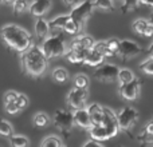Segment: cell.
Returning <instances> with one entry per match:
<instances>
[{"mask_svg":"<svg viewBox=\"0 0 153 147\" xmlns=\"http://www.w3.org/2000/svg\"><path fill=\"white\" fill-rule=\"evenodd\" d=\"M86 52L87 50H83V48H69V51H66L65 56L73 64H83Z\"/></svg>","mask_w":153,"mask_h":147,"instance_id":"2e32d148","label":"cell"},{"mask_svg":"<svg viewBox=\"0 0 153 147\" xmlns=\"http://www.w3.org/2000/svg\"><path fill=\"white\" fill-rule=\"evenodd\" d=\"M48 32H50V26H48V21H46L45 19L39 18L35 23V35L39 40H45L48 36Z\"/></svg>","mask_w":153,"mask_h":147,"instance_id":"d6986e66","label":"cell"},{"mask_svg":"<svg viewBox=\"0 0 153 147\" xmlns=\"http://www.w3.org/2000/svg\"><path fill=\"white\" fill-rule=\"evenodd\" d=\"M10 143L13 147H26L30 145V140L24 135H11L10 137Z\"/></svg>","mask_w":153,"mask_h":147,"instance_id":"484cf974","label":"cell"},{"mask_svg":"<svg viewBox=\"0 0 153 147\" xmlns=\"http://www.w3.org/2000/svg\"><path fill=\"white\" fill-rule=\"evenodd\" d=\"M148 52H149V55L151 56H153V43L151 46H149V48H148Z\"/></svg>","mask_w":153,"mask_h":147,"instance_id":"ee69618b","label":"cell"},{"mask_svg":"<svg viewBox=\"0 0 153 147\" xmlns=\"http://www.w3.org/2000/svg\"><path fill=\"white\" fill-rule=\"evenodd\" d=\"M19 92L13 91V90H10V91H7L4 94V96H3V102L4 103H8V102H15L16 98H18Z\"/></svg>","mask_w":153,"mask_h":147,"instance_id":"f35d334b","label":"cell"},{"mask_svg":"<svg viewBox=\"0 0 153 147\" xmlns=\"http://www.w3.org/2000/svg\"><path fill=\"white\" fill-rule=\"evenodd\" d=\"M51 5H53L51 0H34L31 3V5L28 7V10L31 12V15L35 16V18H43L50 11Z\"/></svg>","mask_w":153,"mask_h":147,"instance_id":"7c38bea8","label":"cell"},{"mask_svg":"<svg viewBox=\"0 0 153 147\" xmlns=\"http://www.w3.org/2000/svg\"><path fill=\"white\" fill-rule=\"evenodd\" d=\"M137 119H138V112H137L136 108L130 107V106L124 107L118 114H117V122H118L120 131L128 134L129 135V138H133L130 130H132L133 126L136 124Z\"/></svg>","mask_w":153,"mask_h":147,"instance_id":"277c9868","label":"cell"},{"mask_svg":"<svg viewBox=\"0 0 153 147\" xmlns=\"http://www.w3.org/2000/svg\"><path fill=\"white\" fill-rule=\"evenodd\" d=\"M70 20V15H62L58 16V18L53 19L51 21H48V26H50V29H63L65 24Z\"/></svg>","mask_w":153,"mask_h":147,"instance_id":"603a6c76","label":"cell"},{"mask_svg":"<svg viewBox=\"0 0 153 147\" xmlns=\"http://www.w3.org/2000/svg\"><path fill=\"white\" fill-rule=\"evenodd\" d=\"M83 147H103V142H101V140H97V139H90L87 140V142L83 143Z\"/></svg>","mask_w":153,"mask_h":147,"instance_id":"ab89813d","label":"cell"},{"mask_svg":"<svg viewBox=\"0 0 153 147\" xmlns=\"http://www.w3.org/2000/svg\"><path fill=\"white\" fill-rule=\"evenodd\" d=\"M53 80L59 84L66 83V82L69 80V71H67L66 68H63V67L55 68L53 71Z\"/></svg>","mask_w":153,"mask_h":147,"instance_id":"44dd1931","label":"cell"},{"mask_svg":"<svg viewBox=\"0 0 153 147\" xmlns=\"http://www.w3.org/2000/svg\"><path fill=\"white\" fill-rule=\"evenodd\" d=\"M54 126L61 131V134L63 135L65 138H69L70 135V131H71L73 126H74V118H73V114L70 111H66V110H59L55 111L54 114Z\"/></svg>","mask_w":153,"mask_h":147,"instance_id":"5b68a950","label":"cell"},{"mask_svg":"<svg viewBox=\"0 0 153 147\" xmlns=\"http://www.w3.org/2000/svg\"><path fill=\"white\" fill-rule=\"evenodd\" d=\"M149 23H151V21L145 20V19H137V20L133 23V31H134L137 35L144 36V32H145L146 27L149 26Z\"/></svg>","mask_w":153,"mask_h":147,"instance_id":"83f0119b","label":"cell"},{"mask_svg":"<svg viewBox=\"0 0 153 147\" xmlns=\"http://www.w3.org/2000/svg\"><path fill=\"white\" fill-rule=\"evenodd\" d=\"M94 7L102 11H113L114 4L113 0H94Z\"/></svg>","mask_w":153,"mask_h":147,"instance_id":"d6a6232c","label":"cell"},{"mask_svg":"<svg viewBox=\"0 0 153 147\" xmlns=\"http://www.w3.org/2000/svg\"><path fill=\"white\" fill-rule=\"evenodd\" d=\"M152 8H153V4H152Z\"/></svg>","mask_w":153,"mask_h":147,"instance_id":"7dc6e473","label":"cell"},{"mask_svg":"<svg viewBox=\"0 0 153 147\" xmlns=\"http://www.w3.org/2000/svg\"><path fill=\"white\" fill-rule=\"evenodd\" d=\"M137 139L143 145H153V118L149 122H146L144 129L138 134Z\"/></svg>","mask_w":153,"mask_h":147,"instance_id":"e0dca14e","label":"cell"},{"mask_svg":"<svg viewBox=\"0 0 153 147\" xmlns=\"http://www.w3.org/2000/svg\"><path fill=\"white\" fill-rule=\"evenodd\" d=\"M32 123H34L35 127H39V129H42V127L48 126V123H50V118H48V115L46 112H36L34 115Z\"/></svg>","mask_w":153,"mask_h":147,"instance_id":"cb8c5ba5","label":"cell"},{"mask_svg":"<svg viewBox=\"0 0 153 147\" xmlns=\"http://www.w3.org/2000/svg\"><path fill=\"white\" fill-rule=\"evenodd\" d=\"M28 1L27 0H15V1L12 3V11L15 15H20V13H23L24 11L28 10Z\"/></svg>","mask_w":153,"mask_h":147,"instance_id":"f546056e","label":"cell"},{"mask_svg":"<svg viewBox=\"0 0 153 147\" xmlns=\"http://www.w3.org/2000/svg\"><path fill=\"white\" fill-rule=\"evenodd\" d=\"M95 51H98L100 54H102L105 58H108V48H106V43L105 42H95L93 46Z\"/></svg>","mask_w":153,"mask_h":147,"instance_id":"74e56055","label":"cell"},{"mask_svg":"<svg viewBox=\"0 0 153 147\" xmlns=\"http://www.w3.org/2000/svg\"><path fill=\"white\" fill-rule=\"evenodd\" d=\"M101 123H103V126L108 129L110 138H114L118 134V122H117V114L113 110L108 107H103V119Z\"/></svg>","mask_w":153,"mask_h":147,"instance_id":"8fae6325","label":"cell"},{"mask_svg":"<svg viewBox=\"0 0 153 147\" xmlns=\"http://www.w3.org/2000/svg\"><path fill=\"white\" fill-rule=\"evenodd\" d=\"M149 21H151V23L153 24V13H152V15H151V20H149Z\"/></svg>","mask_w":153,"mask_h":147,"instance_id":"bcb514c9","label":"cell"},{"mask_svg":"<svg viewBox=\"0 0 153 147\" xmlns=\"http://www.w3.org/2000/svg\"><path fill=\"white\" fill-rule=\"evenodd\" d=\"M94 1L91 0H85V1L79 3V4L74 5L71 11H70V19H73L74 21L83 27V24L86 23V20L91 16L93 11H94Z\"/></svg>","mask_w":153,"mask_h":147,"instance_id":"8992f818","label":"cell"},{"mask_svg":"<svg viewBox=\"0 0 153 147\" xmlns=\"http://www.w3.org/2000/svg\"><path fill=\"white\" fill-rule=\"evenodd\" d=\"M4 108H5V112L10 114V115H15V114H18L19 111V107L16 106L15 102H8V103H4Z\"/></svg>","mask_w":153,"mask_h":147,"instance_id":"8d00e7d4","label":"cell"},{"mask_svg":"<svg viewBox=\"0 0 153 147\" xmlns=\"http://www.w3.org/2000/svg\"><path fill=\"white\" fill-rule=\"evenodd\" d=\"M138 5H140V0H122L121 12L128 13L130 11H134V10H137Z\"/></svg>","mask_w":153,"mask_h":147,"instance_id":"f1b7e54d","label":"cell"},{"mask_svg":"<svg viewBox=\"0 0 153 147\" xmlns=\"http://www.w3.org/2000/svg\"><path fill=\"white\" fill-rule=\"evenodd\" d=\"M89 132H90V138L101 140V142H105V140H108V139H111L110 135H109L108 129L103 126V123H93L89 129Z\"/></svg>","mask_w":153,"mask_h":147,"instance_id":"5bb4252c","label":"cell"},{"mask_svg":"<svg viewBox=\"0 0 153 147\" xmlns=\"http://www.w3.org/2000/svg\"><path fill=\"white\" fill-rule=\"evenodd\" d=\"M120 42L121 40L117 37H111V39L105 40L106 43V48H108V58L118 55V47H120Z\"/></svg>","mask_w":153,"mask_h":147,"instance_id":"7402d4cb","label":"cell"},{"mask_svg":"<svg viewBox=\"0 0 153 147\" xmlns=\"http://www.w3.org/2000/svg\"><path fill=\"white\" fill-rule=\"evenodd\" d=\"M103 60H105V56H103L102 54L95 51L94 48H90L86 52L83 64H86V66H89V67H98L103 63Z\"/></svg>","mask_w":153,"mask_h":147,"instance_id":"9a60e30c","label":"cell"},{"mask_svg":"<svg viewBox=\"0 0 153 147\" xmlns=\"http://www.w3.org/2000/svg\"><path fill=\"white\" fill-rule=\"evenodd\" d=\"M42 51L47 59H54L66 54V43L63 35H54L47 36L42 43Z\"/></svg>","mask_w":153,"mask_h":147,"instance_id":"3957f363","label":"cell"},{"mask_svg":"<svg viewBox=\"0 0 153 147\" xmlns=\"http://www.w3.org/2000/svg\"><path fill=\"white\" fill-rule=\"evenodd\" d=\"M47 60L42 48L38 46H31L22 54V67L27 75L32 78H39L47 70Z\"/></svg>","mask_w":153,"mask_h":147,"instance_id":"7a4b0ae2","label":"cell"},{"mask_svg":"<svg viewBox=\"0 0 153 147\" xmlns=\"http://www.w3.org/2000/svg\"><path fill=\"white\" fill-rule=\"evenodd\" d=\"M118 67L116 64H101L94 72V78L101 83H113L117 82Z\"/></svg>","mask_w":153,"mask_h":147,"instance_id":"52a82bcc","label":"cell"},{"mask_svg":"<svg viewBox=\"0 0 153 147\" xmlns=\"http://www.w3.org/2000/svg\"><path fill=\"white\" fill-rule=\"evenodd\" d=\"M144 36L145 37H153V24L149 23V26L146 27L145 32H144Z\"/></svg>","mask_w":153,"mask_h":147,"instance_id":"60d3db41","label":"cell"},{"mask_svg":"<svg viewBox=\"0 0 153 147\" xmlns=\"http://www.w3.org/2000/svg\"><path fill=\"white\" fill-rule=\"evenodd\" d=\"M73 118H74V124L81 129H86L89 130L90 126H91V119H90L89 111L87 108H78V110H74V114H73Z\"/></svg>","mask_w":153,"mask_h":147,"instance_id":"4fadbf2b","label":"cell"},{"mask_svg":"<svg viewBox=\"0 0 153 147\" xmlns=\"http://www.w3.org/2000/svg\"><path fill=\"white\" fill-rule=\"evenodd\" d=\"M13 134L12 124L10 122L0 119V137H11Z\"/></svg>","mask_w":153,"mask_h":147,"instance_id":"1f68e13d","label":"cell"},{"mask_svg":"<svg viewBox=\"0 0 153 147\" xmlns=\"http://www.w3.org/2000/svg\"><path fill=\"white\" fill-rule=\"evenodd\" d=\"M89 111L90 119H91V123H101L103 119V107L98 103H93V104L89 106L87 108Z\"/></svg>","mask_w":153,"mask_h":147,"instance_id":"ffe728a7","label":"cell"},{"mask_svg":"<svg viewBox=\"0 0 153 147\" xmlns=\"http://www.w3.org/2000/svg\"><path fill=\"white\" fill-rule=\"evenodd\" d=\"M62 145H63V142L58 137H55V135H50V137H47L40 143V146L43 147H61Z\"/></svg>","mask_w":153,"mask_h":147,"instance_id":"4dcf8cb0","label":"cell"},{"mask_svg":"<svg viewBox=\"0 0 153 147\" xmlns=\"http://www.w3.org/2000/svg\"><path fill=\"white\" fill-rule=\"evenodd\" d=\"M81 29H82V26H79V24L73 20V19H70L63 27V31L69 35H78L79 32H81Z\"/></svg>","mask_w":153,"mask_h":147,"instance_id":"4316f807","label":"cell"},{"mask_svg":"<svg viewBox=\"0 0 153 147\" xmlns=\"http://www.w3.org/2000/svg\"><path fill=\"white\" fill-rule=\"evenodd\" d=\"M63 3L66 5H70V7H73V5H75L76 3H78V0H63Z\"/></svg>","mask_w":153,"mask_h":147,"instance_id":"b9f144b4","label":"cell"},{"mask_svg":"<svg viewBox=\"0 0 153 147\" xmlns=\"http://www.w3.org/2000/svg\"><path fill=\"white\" fill-rule=\"evenodd\" d=\"M89 83V78L85 74H78L74 78V87H78V88H87Z\"/></svg>","mask_w":153,"mask_h":147,"instance_id":"836d02e7","label":"cell"},{"mask_svg":"<svg viewBox=\"0 0 153 147\" xmlns=\"http://www.w3.org/2000/svg\"><path fill=\"white\" fill-rule=\"evenodd\" d=\"M143 48L137 44V43L132 42V40L124 39L120 42V47H118V55L121 56L124 60L132 59L134 56H137L138 54H141Z\"/></svg>","mask_w":153,"mask_h":147,"instance_id":"30bf717a","label":"cell"},{"mask_svg":"<svg viewBox=\"0 0 153 147\" xmlns=\"http://www.w3.org/2000/svg\"><path fill=\"white\" fill-rule=\"evenodd\" d=\"M87 100V90L86 88H78L74 87L70 90L69 95H67V104L73 108V110H78V108H83Z\"/></svg>","mask_w":153,"mask_h":147,"instance_id":"9c48e42d","label":"cell"},{"mask_svg":"<svg viewBox=\"0 0 153 147\" xmlns=\"http://www.w3.org/2000/svg\"><path fill=\"white\" fill-rule=\"evenodd\" d=\"M95 40L89 35H81V36L75 37L71 43H70V48H83V50H90L93 48Z\"/></svg>","mask_w":153,"mask_h":147,"instance_id":"ac0fdd59","label":"cell"},{"mask_svg":"<svg viewBox=\"0 0 153 147\" xmlns=\"http://www.w3.org/2000/svg\"><path fill=\"white\" fill-rule=\"evenodd\" d=\"M140 90H141V83L137 78H134L133 80L128 82V83H124V84H120V88H118V92L125 100H136L140 95Z\"/></svg>","mask_w":153,"mask_h":147,"instance_id":"ba28073f","label":"cell"},{"mask_svg":"<svg viewBox=\"0 0 153 147\" xmlns=\"http://www.w3.org/2000/svg\"><path fill=\"white\" fill-rule=\"evenodd\" d=\"M140 4L149 5V7H152V4H153V0H140Z\"/></svg>","mask_w":153,"mask_h":147,"instance_id":"7bdbcfd3","label":"cell"},{"mask_svg":"<svg viewBox=\"0 0 153 147\" xmlns=\"http://www.w3.org/2000/svg\"><path fill=\"white\" fill-rule=\"evenodd\" d=\"M15 103H16V106L19 107V110H24V108L28 106V98L24 94H19L18 95V98H16V100H15Z\"/></svg>","mask_w":153,"mask_h":147,"instance_id":"d590c367","label":"cell"},{"mask_svg":"<svg viewBox=\"0 0 153 147\" xmlns=\"http://www.w3.org/2000/svg\"><path fill=\"white\" fill-rule=\"evenodd\" d=\"M140 70L144 74H148V75H153V56H151L149 59H146L144 63L140 64Z\"/></svg>","mask_w":153,"mask_h":147,"instance_id":"e575fe53","label":"cell"},{"mask_svg":"<svg viewBox=\"0 0 153 147\" xmlns=\"http://www.w3.org/2000/svg\"><path fill=\"white\" fill-rule=\"evenodd\" d=\"M134 79V74L130 71L129 68H120L118 70V75H117V82L120 84L128 83V82Z\"/></svg>","mask_w":153,"mask_h":147,"instance_id":"d4e9b609","label":"cell"},{"mask_svg":"<svg viewBox=\"0 0 153 147\" xmlns=\"http://www.w3.org/2000/svg\"><path fill=\"white\" fill-rule=\"evenodd\" d=\"M0 1L4 3V4H12V3L15 1V0H0Z\"/></svg>","mask_w":153,"mask_h":147,"instance_id":"f6af8a7d","label":"cell"},{"mask_svg":"<svg viewBox=\"0 0 153 147\" xmlns=\"http://www.w3.org/2000/svg\"><path fill=\"white\" fill-rule=\"evenodd\" d=\"M0 36L8 48L23 54L32 46V37L24 28L18 24H5L0 29Z\"/></svg>","mask_w":153,"mask_h":147,"instance_id":"6da1fadb","label":"cell"}]
</instances>
